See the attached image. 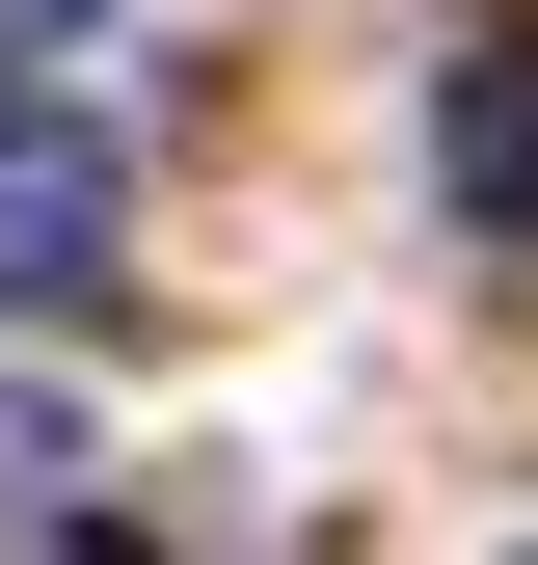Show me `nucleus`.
<instances>
[{"label":"nucleus","mask_w":538,"mask_h":565,"mask_svg":"<svg viewBox=\"0 0 538 565\" xmlns=\"http://www.w3.org/2000/svg\"><path fill=\"white\" fill-rule=\"evenodd\" d=\"M108 243H134V135L82 108V54H0V323L108 297Z\"/></svg>","instance_id":"nucleus-1"},{"label":"nucleus","mask_w":538,"mask_h":565,"mask_svg":"<svg viewBox=\"0 0 538 565\" xmlns=\"http://www.w3.org/2000/svg\"><path fill=\"white\" fill-rule=\"evenodd\" d=\"M431 189H458V243L538 269V28H485V54L431 82Z\"/></svg>","instance_id":"nucleus-2"},{"label":"nucleus","mask_w":538,"mask_h":565,"mask_svg":"<svg viewBox=\"0 0 538 565\" xmlns=\"http://www.w3.org/2000/svg\"><path fill=\"white\" fill-rule=\"evenodd\" d=\"M82 28H108V0H0V54H82Z\"/></svg>","instance_id":"nucleus-3"}]
</instances>
